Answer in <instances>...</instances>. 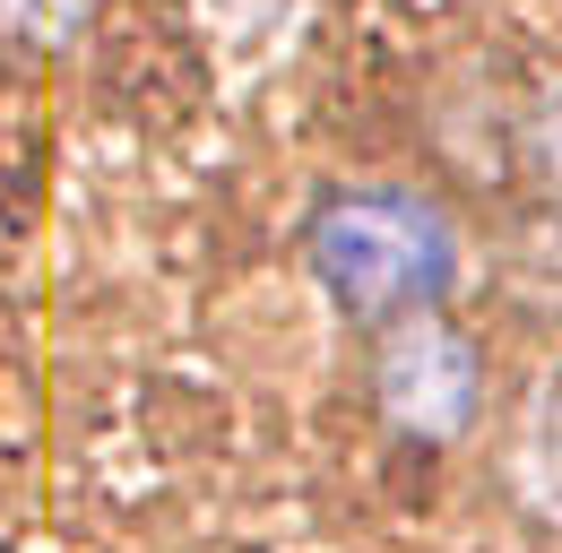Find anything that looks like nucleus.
I'll return each mask as SVG.
<instances>
[{
    "instance_id": "nucleus-1",
    "label": "nucleus",
    "mask_w": 562,
    "mask_h": 553,
    "mask_svg": "<svg viewBox=\"0 0 562 553\" xmlns=\"http://www.w3.org/2000/svg\"><path fill=\"white\" fill-rule=\"evenodd\" d=\"M312 269H321V285L347 303L355 320H407V312L450 294L459 242H450L441 207L407 200V191H363V200L321 207Z\"/></svg>"
},
{
    "instance_id": "nucleus-2",
    "label": "nucleus",
    "mask_w": 562,
    "mask_h": 553,
    "mask_svg": "<svg viewBox=\"0 0 562 553\" xmlns=\"http://www.w3.org/2000/svg\"><path fill=\"white\" fill-rule=\"evenodd\" d=\"M372 390H381V407L398 432H416V441H450L468 415H476V390H485V363H476V346L459 338V329H441V320H390V338H381V363H372Z\"/></svg>"
},
{
    "instance_id": "nucleus-3",
    "label": "nucleus",
    "mask_w": 562,
    "mask_h": 553,
    "mask_svg": "<svg viewBox=\"0 0 562 553\" xmlns=\"http://www.w3.org/2000/svg\"><path fill=\"white\" fill-rule=\"evenodd\" d=\"M528 493L562 510V381L537 390V415H528Z\"/></svg>"
}]
</instances>
